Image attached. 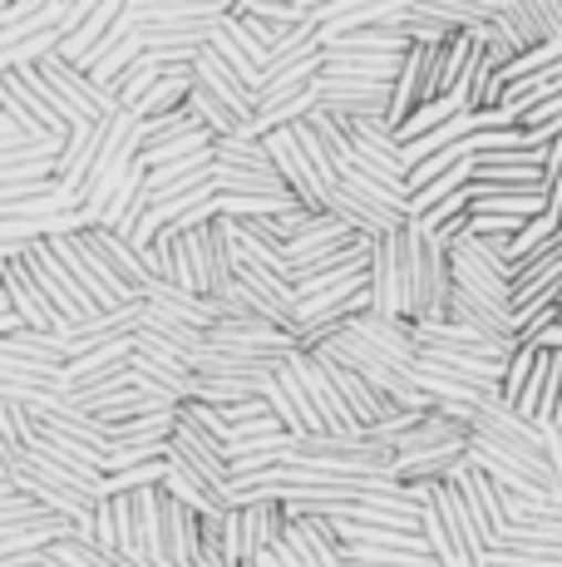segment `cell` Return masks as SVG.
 <instances>
[{
    "label": "cell",
    "instance_id": "cell-25",
    "mask_svg": "<svg viewBox=\"0 0 562 567\" xmlns=\"http://www.w3.org/2000/svg\"><path fill=\"white\" fill-rule=\"evenodd\" d=\"M345 188L355 193L361 203H371V207H381V213H391L399 217V223H409V193H395V188H385L381 178H371V173H361V168H351L345 173Z\"/></svg>",
    "mask_w": 562,
    "mask_h": 567
},
{
    "label": "cell",
    "instance_id": "cell-7",
    "mask_svg": "<svg viewBox=\"0 0 562 567\" xmlns=\"http://www.w3.org/2000/svg\"><path fill=\"white\" fill-rule=\"evenodd\" d=\"M371 311L385 321H409V291H405V261H399V233L375 243L371 261Z\"/></svg>",
    "mask_w": 562,
    "mask_h": 567
},
{
    "label": "cell",
    "instance_id": "cell-18",
    "mask_svg": "<svg viewBox=\"0 0 562 567\" xmlns=\"http://www.w3.org/2000/svg\"><path fill=\"white\" fill-rule=\"evenodd\" d=\"M326 213H336L341 223L351 227V233H361V237H375V243H381V237H395L399 227H405V223H399V217L381 213V207H371V203H361V198H355L351 188H345V183H341L336 193H331Z\"/></svg>",
    "mask_w": 562,
    "mask_h": 567
},
{
    "label": "cell",
    "instance_id": "cell-33",
    "mask_svg": "<svg viewBox=\"0 0 562 567\" xmlns=\"http://www.w3.org/2000/svg\"><path fill=\"white\" fill-rule=\"evenodd\" d=\"M154 460H168V444H110V454H104V474H124V468L154 464Z\"/></svg>",
    "mask_w": 562,
    "mask_h": 567
},
{
    "label": "cell",
    "instance_id": "cell-14",
    "mask_svg": "<svg viewBox=\"0 0 562 567\" xmlns=\"http://www.w3.org/2000/svg\"><path fill=\"white\" fill-rule=\"evenodd\" d=\"M425 100H429V45H409L405 70H399L391 84V128L395 134L409 124V114Z\"/></svg>",
    "mask_w": 562,
    "mask_h": 567
},
{
    "label": "cell",
    "instance_id": "cell-5",
    "mask_svg": "<svg viewBox=\"0 0 562 567\" xmlns=\"http://www.w3.org/2000/svg\"><path fill=\"white\" fill-rule=\"evenodd\" d=\"M0 109H6L10 118H20V124L40 138H70L74 134V128L55 114V104H50L20 70H0Z\"/></svg>",
    "mask_w": 562,
    "mask_h": 567
},
{
    "label": "cell",
    "instance_id": "cell-34",
    "mask_svg": "<svg viewBox=\"0 0 562 567\" xmlns=\"http://www.w3.org/2000/svg\"><path fill=\"white\" fill-rule=\"evenodd\" d=\"M291 203H296V198H227V193H218L222 217H242V223H257V217H277V213H287Z\"/></svg>",
    "mask_w": 562,
    "mask_h": 567
},
{
    "label": "cell",
    "instance_id": "cell-28",
    "mask_svg": "<svg viewBox=\"0 0 562 567\" xmlns=\"http://www.w3.org/2000/svg\"><path fill=\"white\" fill-rule=\"evenodd\" d=\"M558 233H562V217H553V213H538V217H533V223H528V227H523V233H518V237H513V271H518V267H523V261H528V257H533V252H543V247H548V243H553V237H558Z\"/></svg>",
    "mask_w": 562,
    "mask_h": 567
},
{
    "label": "cell",
    "instance_id": "cell-16",
    "mask_svg": "<svg viewBox=\"0 0 562 567\" xmlns=\"http://www.w3.org/2000/svg\"><path fill=\"white\" fill-rule=\"evenodd\" d=\"M405 54L409 50H326V70L375 80V84H395V74L405 70Z\"/></svg>",
    "mask_w": 562,
    "mask_h": 567
},
{
    "label": "cell",
    "instance_id": "cell-1",
    "mask_svg": "<svg viewBox=\"0 0 562 567\" xmlns=\"http://www.w3.org/2000/svg\"><path fill=\"white\" fill-rule=\"evenodd\" d=\"M399 261H405V291H409V321H449L454 301V267L449 247L439 237H425L415 223L399 227Z\"/></svg>",
    "mask_w": 562,
    "mask_h": 567
},
{
    "label": "cell",
    "instance_id": "cell-38",
    "mask_svg": "<svg viewBox=\"0 0 562 567\" xmlns=\"http://www.w3.org/2000/svg\"><path fill=\"white\" fill-rule=\"evenodd\" d=\"M6 6H15V0H0V10H6Z\"/></svg>",
    "mask_w": 562,
    "mask_h": 567
},
{
    "label": "cell",
    "instance_id": "cell-13",
    "mask_svg": "<svg viewBox=\"0 0 562 567\" xmlns=\"http://www.w3.org/2000/svg\"><path fill=\"white\" fill-rule=\"evenodd\" d=\"M345 331L361 336L365 346H375L381 355H391L399 365H419V341H415V321H385L375 311H361L355 321H345Z\"/></svg>",
    "mask_w": 562,
    "mask_h": 567
},
{
    "label": "cell",
    "instance_id": "cell-35",
    "mask_svg": "<svg viewBox=\"0 0 562 567\" xmlns=\"http://www.w3.org/2000/svg\"><path fill=\"white\" fill-rule=\"evenodd\" d=\"M538 346H543V351H562V321H558V326H548V331L538 336Z\"/></svg>",
    "mask_w": 562,
    "mask_h": 567
},
{
    "label": "cell",
    "instance_id": "cell-20",
    "mask_svg": "<svg viewBox=\"0 0 562 567\" xmlns=\"http://www.w3.org/2000/svg\"><path fill=\"white\" fill-rule=\"evenodd\" d=\"M164 488H168V498H178V504H188V508H198V514H227V498L218 494V488L208 484V478H198L192 468H183V464H173L168 460V478H164Z\"/></svg>",
    "mask_w": 562,
    "mask_h": 567
},
{
    "label": "cell",
    "instance_id": "cell-32",
    "mask_svg": "<svg viewBox=\"0 0 562 567\" xmlns=\"http://www.w3.org/2000/svg\"><path fill=\"white\" fill-rule=\"evenodd\" d=\"M558 64H562V50H558V45H533V50L513 54V64H503L499 80H503V84H513V80H528V74L558 70Z\"/></svg>",
    "mask_w": 562,
    "mask_h": 567
},
{
    "label": "cell",
    "instance_id": "cell-37",
    "mask_svg": "<svg viewBox=\"0 0 562 567\" xmlns=\"http://www.w3.org/2000/svg\"><path fill=\"white\" fill-rule=\"evenodd\" d=\"M154 567H178V563H168V558H158V563H154Z\"/></svg>",
    "mask_w": 562,
    "mask_h": 567
},
{
    "label": "cell",
    "instance_id": "cell-31",
    "mask_svg": "<svg viewBox=\"0 0 562 567\" xmlns=\"http://www.w3.org/2000/svg\"><path fill=\"white\" fill-rule=\"evenodd\" d=\"M178 424H192V430L212 434V440H222V444H227V434H232L227 414L218 405H208V400H183V405H178Z\"/></svg>",
    "mask_w": 562,
    "mask_h": 567
},
{
    "label": "cell",
    "instance_id": "cell-4",
    "mask_svg": "<svg viewBox=\"0 0 562 567\" xmlns=\"http://www.w3.org/2000/svg\"><path fill=\"white\" fill-rule=\"evenodd\" d=\"M168 460L183 464V468H192L198 478H208L227 504H232V460H227V444L222 440L192 430V424H178V430H173V440H168Z\"/></svg>",
    "mask_w": 562,
    "mask_h": 567
},
{
    "label": "cell",
    "instance_id": "cell-17",
    "mask_svg": "<svg viewBox=\"0 0 562 567\" xmlns=\"http://www.w3.org/2000/svg\"><path fill=\"white\" fill-rule=\"evenodd\" d=\"M212 193H227V198H296L277 168H227V163L212 168Z\"/></svg>",
    "mask_w": 562,
    "mask_h": 567
},
{
    "label": "cell",
    "instance_id": "cell-15",
    "mask_svg": "<svg viewBox=\"0 0 562 567\" xmlns=\"http://www.w3.org/2000/svg\"><path fill=\"white\" fill-rule=\"evenodd\" d=\"M148 307H158L164 316H173V321H188L198 326V331H212L218 326V307H212V297H198V291L178 287V281H154V287L144 291Z\"/></svg>",
    "mask_w": 562,
    "mask_h": 567
},
{
    "label": "cell",
    "instance_id": "cell-36",
    "mask_svg": "<svg viewBox=\"0 0 562 567\" xmlns=\"http://www.w3.org/2000/svg\"><path fill=\"white\" fill-rule=\"evenodd\" d=\"M345 567H399V563H345Z\"/></svg>",
    "mask_w": 562,
    "mask_h": 567
},
{
    "label": "cell",
    "instance_id": "cell-11",
    "mask_svg": "<svg viewBox=\"0 0 562 567\" xmlns=\"http://www.w3.org/2000/svg\"><path fill=\"white\" fill-rule=\"evenodd\" d=\"M138 326H144V301L118 307V311H100V316H90V321H80V326H64L60 336H64V346H70V361H80V355L100 351V346L134 336Z\"/></svg>",
    "mask_w": 562,
    "mask_h": 567
},
{
    "label": "cell",
    "instance_id": "cell-2",
    "mask_svg": "<svg viewBox=\"0 0 562 567\" xmlns=\"http://www.w3.org/2000/svg\"><path fill=\"white\" fill-rule=\"evenodd\" d=\"M425 543L439 567H483V558H489V538L479 533L454 478L435 484V498L425 508Z\"/></svg>",
    "mask_w": 562,
    "mask_h": 567
},
{
    "label": "cell",
    "instance_id": "cell-19",
    "mask_svg": "<svg viewBox=\"0 0 562 567\" xmlns=\"http://www.w3.org/2000/svg\"><path fill=\"white\" fill-rule=\"evenodd\" d=\"M0 355H25V361H40V365H70V346H64L60 331H35V326H25V331L15 336H0Z\"/></svg>",
    "mask_w": 562,
    "mask_h": 567
},
{
    "label": "cell",
    "instance_id": "cell-21",
    "mask_svg": "<svg viewBox=\"0 0 562 567\" xmlns=\"http://www.w3.org/2000/svg\"><path fill=\"white\" fill-rule=\"evenodd\" d=\"M473 213H508V217H538L548 213V193H518L493 188V183H473Z\"/></svg>",
    "mask_w": 562,
    "mask_h": 567
},
{
    "label": "cell",
    "instance_id": "cell-12",
    "mask_svg": "<svg viewBox=\"0 0 562 567\" xmlns=\"http://www.w3.org/2000/svg\"><path fill=\"white\" fill-rule=\"evenodd\" d=\"M351 237H361V233H351V227L341 223L336 213H316L306 227H301V237H291L287 243V261H291V281L301 277V271H311L326 252H336V247H345Z\"/></svg>",
    "mask_w": 562,
    "mask_h": 567
},
{
    "label": "cell",
    "instance_id": "cell-29",
    "mask_svg": "<svg viewBox=\"0 0 562 567\" xmlns=\"http://www.w3.org/2000/svg\"><path fill=\"white\" fill-rule=\"evenodd\" d=\"M483 567H562V553L523 548V543H499V548H489Z\"/></svg>",
    "mask_w": 562,
    "mask_h": 567
},
{
    "label": "cell",
    "instance_id": "cell-6",
    "mask_svg": "<svg viewBox=\"0 0 562 567\" xmlns=\"http://www.w3.org/2000/svg\"><path fill=\"white\" fill-rule=\"evenodd\" d=\"M0 307L20 311L25 316V326H35V331H64V326H70L55 311V301L35 287V277L25 271V261L20 257H0Z\"/></svg>",
    "mask_w": 562,
    "mask_h": 567
},
{
    "label": "cell",
    "instance_id": "cell-24",
    "mask_svg": "<svg viewBox=\"0 0 562 567\" xmlns=\"http://www.w3.org/2000/svg\"><path fill=\"white\" fill-rule=\"evenodd\" d=\"M212 158L227 163V168H277L267 138H252V134H222V138H212Z\"/></svg>",
    "mask_w": 562,
    "mask_h": 567
},
{
    "label": "cell",
    "instance_id": "cell-30",
    "mask_svg": "<svg viewBox=\"0 0 562 567\" xmlns=\"http://www.w3.org/2000/svg\"><path fill=\"white\" fill-rule=\"evenodd\" d=\"M538 355H543V346H523V351H513V361H508V370H503V390H499L508 405L523 400L528 380H533V370H538Z\"/></svg>",
    "mask_w": 562,
    "mask_h": 567
},
{
    "label": "cell",
    "instance_id": "cell-23",
    "mask_svg": "<svg viewBox=\"0 0 562 567\" xmlns=\"http://www.w3.org/2000/svg\"><path fill=\"white\" fill-rule=\"evenodd\" d=\"M459 114H469V94L464 90H454V94H439V100H425L409 114V124L399 128V138H425V134H435V128H445L449 118H459Z\"/></svg>",
    "mask_w": 562,
    "mask_h": 567
},
{
    "label": "cell",
    "instance_id": "cell-39",
    "mask_svg": "<svg viewBox=\"0 0 562 567\" xmlns=\"http://www.w3.org/2000/svg\"><path fill=\"white\" fill-rule=\"evenodd\" d=\"M237 567H257V563H237Z\"/></svg>",
    "mask_w": 562,
    "mask_h": 567
},
{
    "label": "cell",
    "instance_id": "cell-27",
    "mask_svg": "<svg viewBox=\"0 0 562 567\" xmlns=\"http://www.w3.org/2000/svg\"><path fill=\"white\" fill-rule=\"evenodd\" d=\"M164 478H168V460H154V464L124 468V474H104V488H100V498L138 494V488H164Z\"/></svg>",
    "mask_w": 562,
    "mask_h": 567
},
{
    "label": "cell",
    "instance_id": "cell-9",
    "mask_svg": "<svg viewBox=\"0 0 562 567\" xmlns=\"http://www.w3.org/2000/svg\"><path fill=\"white\" fill-rule=\"evenodd\" d=\"M192 84L212 90L237 118H242V124H252V118L262 114V104H257V90L232 70V64L222 60V54H212V50H198V60H192Z\"/></svg>",
    "mask_w": 562,
    "mask_h": 567
},
{
    "label": "cell",
    "instance_id": "cell-8",
    "mask_svg": "<svg viewBox=\"0 0 562 567\" xmlns=\"http://www.w3.org/2000/svg\"><path fill=\"white\" fill-rule=\"evenodd\" d=\"M128 114V109H124ZM124 114H114V118H100V124H80L70 134V144H64V158H60V183L70 193H80L84 198V183H90V173H94V163L104 158V148H110V138L118 134V118Z\"/></svg>",
    "mask_w": 562,
    "mask_h": 567
},
{
    "label": "cell",
    "instance_id": "cell-3",
    "mask_svg": "<svg viewBox=\"0 0 562 567\" xmlns=\"http://www.w3.org/2000/svg\"><path fill=\"white\" fill-rule=\"evenodd\" d=\"M291 514L281 504H247L227 514V558L237 563H257L267 548H277L287 538Z\"/></svg>",
    "mask_w": 562,
    "mask_h": 567
},
{
    "label": "cell",
    "instance_id": "cell-10",
    "mask_svg": "<svg viewBox=\"0 0 562 567\" xmlns=\"http://www.w3.org/2000/svg\"><path fill=\"white\" fill-rule=\"evenodd\" d=\"M94 543L114 558H128L134 567H148L144 563V543H138V523H134V498L118 494V498H100L94 508Z\"/></svg>",
    "mask_w": 562,
    "mask_h": 567
},
{
    "label": "cell",
    "instance_id": "cell-26",
    "mask_svg": "<svg viewBox=\"0 0 562 567\" xmlns=\"http://www.w3.org/2000/svg\"><path fill=\"white\" fill-rule=\"evenodd\" d=\"M473 183V158H464L459 168H449L445 178H435V183H425V188L415 193V198H409V223H415V217H425L429 207H439L445 198H454V193H464Z\"/></svg>",
    "mask_w": 562,
    "mask_h": 567
},
{
    "label": "cell",
    "instance_id": "cell-22",
    "mask_svg": "<svg viewBox=\"0 0 562 567\" xmlns=\"http://www.w3.org/2000/svg\"><path fill=\"white\" fill-rule=\"evenodd\" d=\"M94 233V243L104 247V252H110V261L118 271H124V281L128 287L138 291V297H144L148 287H154V271H148V261H144V252H138L134 243H128V237H118V233H104V227H90Z\"/></svg>",
    "mask_w": 562,
    "mask_h": 567
}]
</instances>
